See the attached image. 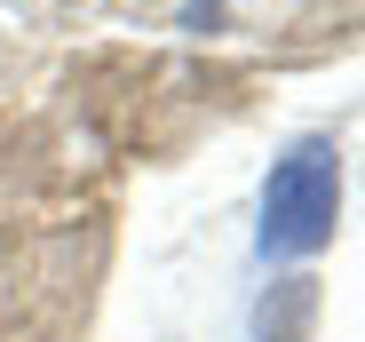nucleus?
Masks as SVG:
<instances>
[{"instance_id":"1","label":"nucleus","mask_w":365,"mask_h":342,"mask_svg":"<svg viewBox=\"0 0 365 342\" xmlns=\"http://www.w3.org/2000/svg\"><path fill=\"white\" fill-rule=\"evenodd\" d=\"M341 223V151L334 136H302L286 159H270L262 183V255H318Z\"/></svg>"},{"instance_id":"2","label":"nucleus","mask_w":365,"mask_h":342,"mask_svg":"<svg viewBox=\"0 0 365 342\" xmlns=\"http://www.w3.org/2000/svg\"><path fill=\"white\" fill-rule=\"evenodd\" d=\"M310 318H318V287H310V278H286V303H278V311L262 303V311H255V334H262V342H294Z\"/></svg>"}]
</instances>
